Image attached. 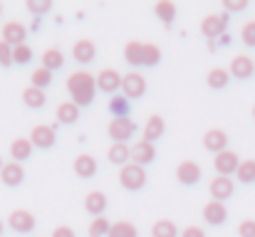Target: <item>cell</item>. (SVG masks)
<instances>
[{"instance_id": "40", "label": "cell", "mask_w": 255, "mask_h": 237, "mask_svg": "<svg viewBox=\"0 0 255 237\" xmlns=\"http://www.w3.org/2000/svg\"><path fill=\"white\" fill-rule=\"evenodd\" d=\"M223 7L228 12H241V10L248 7V0H223Z\"/></svg>"}, {"instance_id": "23", "label": "cell", "mask_w": 255, "mask_h": 237, "mask_svg": "<svg viewBox=\"0 0 255 237\" xmlns=\"http://www.w3.org/2000/svg\"><path fill=\"white\" fill-rule=\"evenodd\" d=\"M107 158H109V163L124 168V165H129V160H131V149H129L127 144H112L109 151H107Z\"/></svg>"}, {"instance_id": "36", "label": "cell", "mask_w": 255, "mask_h": 237, "mask_svg": "<svg viewBox=\"0 0 255 237\" xmlns=\"http://www.w3.org/2000/svg\"><path fill=\"white\" fill-rule=\"evenodd\" d=\"M30 60H32V47L30 45L12 47V65H30Z\"/></svg>"}, {"instance_id": "29", "label": "cell", "mask_w": 255, "mask_h": 237, "mask_svg": "<svg viewBox=\"0 0 255 237\" xmlns=\"http://www.w3.org/2000/svg\"><path fill=\"white\" fill-rule=\"evenodd\" d=\"M208 86L211 89H223V86H228V81H231V70H223V67H213L211 72H208Z\"/></svg>"}, {"instance_id": "46", "label": "cell", "mask_w": 255, "mask_h": 237, "mask_svg": "<svg viewBox=\"0 0 255 237\" xmlns=\"http://www.w3.org/2000/svg\"><path fill=\"white\" fill-rule=\"evenodd\" d=\"M0 12H2V2H0Z\"/></svg>"}, {"instance_id": "9", "label": "cell", "mask_w": 255, "mask_h": 237, "mask_svg": "<svg viewBox=\"0 0 255 237\" xmlns=\"http://www.w3.org/2000/svg\"><path fill=\"white\" fill-rule=\"evenodd\" d=\"M233 190H236V183H233V178H228V175H216V178L211 180V195H213V200H218V203L228 200V198L233 195Z\"/></svg>"}, {"instance_id": "17", "label": "cell", "mask_w": 255, "mask_h": 237, "mask_svg": "<svg viewBox=\"0 0 255 237\" xmlns=\"http://www.w3.org/2000/svg\"><path fill=\"white\" fill-rule=\"evenodd\" d=\"M0 180L5 183V185H10V188H15V185H20L22 180H25V168L20 165V163H5L2 165V170H0Z\"/></svg>"}, {"instance_id": "11", "label": "cell", "mask_w": 255, "mask_h": 237, "mask_svg": "<svg viewBox=\"0 0 255 237\" xmlns=\"http://www.w3.org/2000/svg\"><path fill=\"white\" fill-rule=\"evenodd\" d=\"M226 146H228V134H226L223 129H211V131H206V134H203V149L213 151L216 156H218V154H223V151H226Z\"/></svg>"}, {"instance_id": "35", "label": "cell", "mask_w": 255, "mask_h": 237, "mask_svg": "<svg viewBox=\"0 0 255 237\" xmlns=\"http://www.w3.org/2000/svg\"><path fill=\"white\" fill-rule=\"evenodd\" d=\"M236 178H238L241 183H255V160L253 158H248V160H243V163H241V168H238Z\"/></svg>"}, {"instance_id": "16", "label": "cell", "mask_w": 255, "mask_h": 237, "mask_svg": "<svg viewBox=\"0 0 255 237\" xmlns=\"http://www.w3.org/2000/svg\"><path fill=\"white\" fill-rule=\"evenodd\" d=\"M144 55H146V42H127L124 45V60L131 65V67H144Z\"/></svg>"}, {"instance_id": "25", "label": "cell", "mask_w": 255, "mask_h": 237, "mask_svg": "<svg viewBox=\"0 0 255 237\" xmlns=\"http://www.w3.org/2000/svg\"><path fill=\"white\" fill-rule=\"evenodd\" d=\"M75 173H77L80 178H92V175L97 173V160H94V156L80 154V156L75 158Z\"/></svg>"}, {"instance_id": "22", "label": "cell", "mask_w": 255, "mask_h": 237, "mask_svg": "<svg viewBox=\"0 0 255 237\" xmlns=\"http://www.w3.org/2000/svg\"><path fill=\"white\" fill-rule=\"evenodd\" d=\"M55 116H57V121H60V124H65V126L77 124V119H80V106H77L72 99H70V101H62V104L57 106Z\"/></svg>"}, {"instance_id": "32", "label": "cell", "mask_w": 255, "mask_h": 237, "mask_svg": "<svg viewBox=\"0 0 255 237\" xmlns=\"http://www.w3.org/2000/svg\"><path fill=\"white\" fill-rule=\"evenodd\" d=\"M109 230H112V223L107 218H94L89 223V237H109Z\"/></svg>"}, {"instance_id": "2", "label": "cell", "mask_w": 255, "mask_h": 237, "mask_svg": "<svg viewBox=\"0 0 255 237\" xmlns=\"http://www.w3.org/2000/svg\"><path fill=\"white\" fill-rule=\"evenodd\" d=\"M119 183L124 190H141L146 185V170L136 163H129L119 170Z\"/></svg>"}, {"instance_id": "47", "label": "cell", "mask_w": 255, "mask_h": 237, "mask_svg": "<svg viewBox=\"0 0 255 237\" xmlns=\"http://www.w3.org/2000/svg\"><path fill=\"white\" fill-rule=\"evenodd\" d=\"M253 116H255V106H253Z\"/></svg>"}, {"instance_id": "33", "label": "cell", "mask_w": 255, "mask_h": 237, "mask_svg": "<svg viewBox=\"0 0 255 237\" xmlns=\"http://www.w3.org/2000/svg\"><path fill=\"white\" fill-rule=\"evenodd\" d=\"M109 111L114 114V119H117V116H127V111H129V99H127L124 94H114L112 101H109Z\"/></svg>"}, {"instance_id": "1", "label": "cell", "mask_w": 255, "mask_h": 237, "mask_svg": "<svg viewBox=\"0 0 255 237\" xmlns=\"http://www.w3.org/2000/svg\"><path fill=\"white\" fill-rule=\"evenodd\" d=\"M97 77H92L85 70H77L67 77V91L72 96V101L77 106H89L94 101V94H97Z\"/></svg>"}, {"instance_id": "27", "label": "cell", "mask_w": 255, "mask_h": 237, "mask_svg": "<svg viewBox=\"0 0 255 237\" xmlns=\"http://www.w3.org/2000/svg\"><path fill=\"white\" fill-rule=\"evenodd\" d=\"M62 65H65V55H62L57 47H50V50L42 52V67H45V70L55 72V70H60Z\"/></svg>"}, {"instance_id": "44", "label": "cell", "mask_w": 255, "mask_h": 237, "mask_svg": "<svg viewBox=\"0 0 255 237\" xmlns=\"http://www.w3.org/2000/svg\"><path fill=\"white\" fill-rule=\"evenodd\" d=\"M0 237H2V220H0Z\"/></svg>"}, {"instance_id": "24", "label": "cell", "mask_w": 255, "mask_h": 237, "mask_svg": "<svg viewBox=\"0 0 255 237\" xmlns=\"http://www.w3.org/2000/svg\"><path fill=\"white\" fill-rule=\"evenodd\" d=\"M164 136V119L159 116V114H154V116H149V121L144 124V141H159Z\"/></svg>"}, {"instance_id": "38", "label": "cell", "mask_w": 255, "mask_h": 237, "mask_svg": "<svg viewBox=\"0 0 255 237\" xmlns=\"http://www.w3.org/2000/svg\"><path fill=\"white\" fill-rule=\"evenodd\" d=\"M241 37H243V45L255 47V20H251V22H246V25H243V30H241Z\"/></svg>"}, {"instance_id": "43", "label": "cell", "mask_w": 255, "mask_h": 237, "mask_svg": "<svg viewBox=\"0 0 255 237\" xmlns=\"http://www.w3.org/2000/svg\"><path fill=\"white\" fill-rule=\"evenodd\" d=\"M52 237H75V230L67 228V225H60V228L52 230Z\"/></svg>"}, {"instance_id": "7", "label": "cell", "mask_w": 255, "mask_h": 237, "mask_svg": "<svg viewBox=\"0 0 255 237\" xmlns=\"http://www.w3.org/2000/svg\"><path fill=\"white\" fill-rule=\"evenodd\" d=\"M7 225H10V230H15L20 235H27V233L35 230V215L27 213V210H12L7 215Z\"/></svg>"}, {"instance_id": "10", "label": "cell", "mask_w": 255, "mask_h": 237, "mask_svg": "<svg viewBox=\"0 0 255 237\" xmlns=\"http://www.w3.org/2000/svg\"><path fill=\"white\" fill-rule=\"evenodd\" d=\"M154 158H156V149H154V144L151 141H139V144H134L131 146V163H136V165H149V163H154Z\"/></svg>"}, {"instance_id": "8", "label": "cell", "mask_w": 255, "mask_h": 237, "mask_svg": "<svg viewBox=\"0 0 255 237\" xmlns=\"http://www.w3.org/2000/svg\"><path fill=\"white\" fill-rule=\"evenodd\" d=\"M55 129L52 126H47V124H37L32 131H30V141H32V146H37V149H52L55 146Z\"/></svg>"}, {"instance_id": "30", "label": "cell", "mask_w": 255, "mask_h": 237, "mask_svg": "<svg viewBox=\"0 0 255 237\" xmlns=\"http://www.w3.org/2000/svg\"><path fill=\"white\" fill-rule=\"evenodd\" d=\"M109 237H139V233H136V225H134V223L119 220V223H112Z\"/></svg>"}, {"instance_id": "5", "label": "cell", "mask_w": 255, "mask_h": 237, "mask_svg": "<svg viewBox=\"0 0 255 237\" xmlns=\"http://www.w3.org/2000/svg\"><path fill=\"white\" fill-rule=\"evenodd\" d=\"M241 158H238V154H233V151H223V154H218V156L213 158V168H216V173L218 175H233V173H238V168H241Z\"/></svg>"}, {"instance_id": "42", "label": "cell", "mask_w": 255, "mask_h": 237, "mask_svg": "<svg viewBox=\"0 0 255 237\" xmlns=\"http://www.w3.org/2000/svg\"><path fill=\"white\" fill-rule=\"evenodd\" d=\"M181 237H206V233H203V228H198V225H188V228H183Z\"/></svg>"}, {"instance_id": "39", "label": "cell", "mask_w": 255, "mask_h": 237, "mask_svg": "<svg viewBox=\"0 0 255 237\" xmlns=\"http://www.w3.org/2000/svg\"><path fill=\"white\" fill-rule=\"evenodd\" d=\"M0 65L2 67L12 65V45H7L5 40H0Z\"/></svg>"}, {"instance_id": "21", "label": "cell", "mask_w": 255, "mask_h": 237, "mask_svg": "<svg viewBox=\"0 0 255 237\" xmlns=\"http://www.w3.org/2000/svg\"><path fill=\"white\" fill-rule=\"evenodd\" d=\"M32 141H30V136L25 139V136H20V139H15L12 144H10V158L15 160V163H22V160H27L30 154H32Z\"/></svg>"}, {"instance_id": "45", "label": "cell", "mask_w": 255, "mask_h": 237, "mask_svg": "<svg viewBox=\"0 0 255 237\" xmlns=\"http://www.w3.org/2000/svg\"><path fill=\"white\" fill-rule=\"evenodd\" d=\"M2 165H5V163H2V158H0V170H2Z\"/></svg>"}, {"instance_id": "4", "label": "cell", "mask_w": 255, "mask_h": 237, "mask_svg": "<svg viewBox=\"0 0 255 237\" xmlns=\"http://www.w3.org/2000/svg\"><path fill=\"white\" fill-rule=\"evenodd\" d=\"M226 27H228V17H226V15H206V17L201 20V32H203V37H208V40L223 37V35H226Z\"/></svg>"}, {"instance_id": "6", "label": "cell", "mask_w": 255, "mask_h": 237, "mask_svg": "<svg viewBox=\"0 0 255 237\" xmlns=\"http://www.w3.org/2000/svg\"><path fill=\"white\" fill-rule=\"evenodd\" d=\"M122 91H124L127 99H139V96L146 94V79L141 77L139 72H129L122 79Z\"/></svg>"}, {"instance_id": "3", "label": "cell", "mask_w": 255, "mask_h": 237, "mask_svg": "<svg viewBox=\"0 0 255 237\" xmlns=\"http://www.w3.org/2000/svg\"><path fill=\"white\" fill-rule=\"evenodd\" d=\"M109 139L114 141V144H127L131 136H134V131H136V124L129 119V116H117V119H112L109 121Z\"/></svg>"}, {"instance_id": "37", "label": "cell", "mask_w": 255, "mask_h": 237, "mask_svg": "<svg viewBox=\"0 0 255 237\" xmlns=\"http://www.w3.org/2000/svg\"><path fill=\"white\" fill-rule=\"evenodd\" d=\"M25 5H27V10H30L32 15H45V12H50V7H52L50 0H27Z\"/></svg>"}, {"instance_id": "13", "label": "cell", "mask_w": 255, "mask_h": 237, "mask_svg": "<svg viewBox=\"0 0 255 237\" xmlns=\"http://www.w3.org/2000/svg\"><path fill=\"white\" fill-rule=\"evenodd\" d=\"M25 37H27V30H25V25L22 22H5L2 25V40L7 42V45H12V47H17V45H25Z\"/></svg>"}, {"instance_id": "31", "label": "cell", "mask_w": 255, "mask_h": 237, "mask_svg": "<svg viewBox=\"0 0 255 237\" xmlns=\"http://www.w3.org/2000/svg\"><path fill=\"white\" fill-rule=\"evenodd\" d=\"M151 237H178V230L171 220H156L151 228Z\"/></svg>"}, {"instance_id": "12", "label": "cell", "mask_w": 255, "mask_h": 237, "mask_svg": "<svg viewBox=\"0 0 255 237\" xmlns=\"http://www.w3.org/2000/svg\"><path fill=\"white\" fill-rule=\"evenodd\" d=\"M176 178H178V183H183V185H193V183L201 180V165H198L196 160H183V163H178V168H176Z\"/></svg>"}, {"instance_id": "14", "label": "cell", "mask_w": 255, "mask_h": 237, "mask_svg": "<svg viewBox=\"0 0 255 237\" xmlns=\"http://www.w3.org/2000/svg\"><path fill=\"white\" fill-rule=\"evenodd\" d=\"M203 220H206L208 225H223V223L228 220V210H226V205L218 203V200L206 203V205H203Z\"/></svg>"}, {"instance_id": "28", "label": "cell", "mask_w": 255, "mask_h": 237, "mask_svg": "<svg viewBox=\"0 0 255 237\" xmlns=\"http://www.w3.org/2000/svg\"><path fill=\"white\" fill-rule=\"evenodd\" d=\"M154 12H156V17H159L164 25H171V22L176 20V2H171V0H159V2L154 5Z\"/></svg>"}, {"instance_id": "18", "label": "cell", "mask_w": 255, "mask_h": 237, "mask_svg": "<svg viewBox=\"0 0 255 237\" xmlns=\"http://www.w3.org/2000/svg\"><path fill=\"white\" fill-rule=\"evenodd\" d=\"M122 75L117 72V70H102L99 75H97V86L102 89V91H107V94H114L119 86H122Z\"/></svg>"}, {"instance_id": "41", "label": "cell", "mask_w": 255, "mask_h": 237, "mask_svg": "<svg viewBox=\"0 0 255 237\" xmlns=\"http://www.w3.org/2000/svg\"><path fill=\"white\" fill-rule=\"evenodd\" d=\"M238 235L241 237H255V220H243L238 225Z\"/></svg>"}, {"instance_id": "26", "label": "cell", "mask_w": 255, "mask_h": 237, "mask_svg": "<svg viewBox=\"0 0 255 237\" xmlns=\"http://www.w3.org/2000/svg\"><path fill=\"white\" fill-rule=\"evenodd\" d=\"M22 101H25V106H30V109H40V106H45V101H47L45 89L27 86V89L22 91Z\"/></svg>"}, {"instance_id": "34", "label": "cell", "mask_w": 255, "mask_h": 237, "mask_svg": "<svg viewBox=\"0 0 255 237\" xmlns=\"http://www.w3.org/2000/svg\"><path fill=\"white\" fill-rule=\"evenodd\" d=\"M30 84L37 86V89H45L47 84H52V72L45 70V67H37V70L30 75Z\"/></svg>"}, {"instance_id": "20", "label": "cell", "mask_w": 255, "mask_h": 237, "mask_svg": "<svg viewBox=\"0 0 255 237\" xmlns=\"http://www.w3.org/2000/svg\"><path fill=\"white\" fill-rule=\"evenodd\" d=\"M85 210L94 218H102V213L107 210V195L102 190H92L85 195Z\"/></svg>"}, {"instance_id": "15", "label": "cell", "mask_w": 255, "mask_h": 237, "mask_svg": "<svg viewBox=\"0 0 255 237\" xmlns=\"http://www.w3.org/2000/svg\"><path fill=\"white\" fill-rule=\"evenodd\" d=\"M255 75V62L248 57V55H238V57H233V62H231V77L236 79H248Z\"/></svg>"}, {"instance_id": "19", "label": "cell", "mask_w": 255, "mask_h": 237, "mask_svg": "<svg viewBox=\"0 0 255 237\" xmlns=\"http://www.w3.org/2000/svg\"><path fill=\"white\" fill-rule=\"evenodd\" d=\"M94 55H97V47H94L92 40H77L75 47H72V57H75L77 65H89L94 60Z\"/></svg>"}]
</instances>
